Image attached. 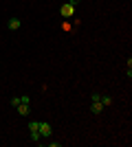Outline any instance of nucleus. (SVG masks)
<instances>
[{"mask_svg": "<svg viewBox=\"0 0 132 147\" xmlns=\"http://www.w3.org/2000/svg\"><path fill=\"white\" fill-rule=\"evenodd\" d=\"M73 13H75V7L70 5V2H66V5H62V16H64V18H70Z\"/></svg>", "mask_w": 132, "mask_h": 147, "instance_id": "f03ea898", "label": "nucleus"}, {"mask_svg": "<svg viewBox=\"0 0 132 147\" xmlns=\"http://www.w3.org/2000/svg\"><path fill=\"white\" fill-rule=\"evenodd\" d=\"M16 110H18V114L26 117V114H29V103H20V105H16Z\"/></svg>", "mask_w": 132, "mask_h": 147, "instance_id": "39448f33", "label": "nucleus"}, {"mask_svg": "<svg viewBox=\"0 0 132 147\" xmlns=\"http://www.w3.org/2000/svg\"><path fill=\"white\" fill-rule=\"evenodd\" d=\"M20 24H22V22H20V18H11L9 22H7V26H9L11 31H18V29H20Z\"/></svg>", "mask_w": 132, "mask_h": 147, "instance_id": "20e7f679", "label": "nucleus"}, {"mask_svg": "<svg viewBox=\"0 0 132 147\" xmlns=\"http://www.w3.org/2000/svg\"><path fill=\"white\" fill-rule=\"evenodd\" d=\"M90 110H93V114H101V112H104V103H101V101H93Z\"/></svg>", "mask_w": 132, "mask_h": 147, "instance_id": "7ed1b4c3", "label": "nucleus"}, {"mask_svg": "<svg viewBox=\"0 0 132 147\" xmlns=\"http://www.w3.org/2000/svg\"><path fill=\"white\" fill-rule=\"evenodd\" d=\"M11 105H20V97H13L11 99Z\"/></svg>", "mask_w": 132, "mask_h": 147, "instance_id": "9b49d317", "label": "nucleus"}, {"mask_svg": "<svg viewBox=\"0 0 132 147\" xmlns=\"http://www.w3.org/2000/svg\"><path fill=\"white\" fill-rule=\"evenodd\" d=\"M40 127V121H31L29 123V129H38Z\"/></svg>", "mask_w": 132, "mask_h": 147, "instance_id": "6e6552de", "label": "nucleus"}, {"mask_svg": "<svg viewBox=\"0 0 132 147\" xmlns=\"http://www.w3.org/2000/svg\"><path fill=\"white\" fill-rule=\"evenodd\" d=\"M29 101H31V99H29V94H22V97H20V103H29Z\"/></svg>", "mask_w": 132, "mask_h": 147, "instance_id": "1a4fd4ad", "label": "nucleus"}, {"mask_svg": "<svg viewBox=\"0 0 132 147\" xmlns=\"http://www.w3.org/2000/svg\"><path fill=\"white\" fill-rule=\"evenodd\" d=\"M40 138H42V136H40V132H38V129H31V141L40 143Z\"/></svg>", "mask_w": 132, "mask_h": 147, "instance_id": "423d86ee", "label": "nucleus"}, {"mask_svg": "<svg viewBox=\"0 0 132 147\" xmlns=\"http://www.w3.org/2000/svg\"><path fill=\"white\" fill-rule=\"evenodd\" d=\"M68 2H70V5H73V7H75V5H79L82 0H68Z\"/></svg>", "mask_w": 132, "mask_h": 147, "instance_id": "f8f14e48", "label": "nucleus"}, {"mask_svg": "<svg viewBox=\"0 0 132 147\" xmlns=\"http://www.w3.org/2000/svg\"><path fill=\"white\" fill-rule=\"evenodd\" d=\"M38 132H40V136H42V138H49V136H53V127H51V123H40Z\"/></svg>", "mask_w": 132, "mask_h": 147, "instance_id": "f257e3e1", "label": "nucleus"}, {"mask_svg": "<svg viewBox=\"0 0 132 147\" xmlns=\"http://www.w3.org/2000/svg\"><path fill=\"white\" fill-rule=\"evenodd\" d=\"M93 101H101V94H99V92H93Z\"/></svg>", "mask_w": 132, "mask_h": 147, "instance_id": "9d476101", "label": "nucleus"}, {"mask_svg": "<svg viewBox=\"0 0 132 147\" xmlns=\"http://www.w3.org/2000/svg\"><path fill=\"white\" fill-rule=\"evenodd\" d=\"M101 103H104V108H106V105H112V97H101Z\"/></svg>", "mask_w": 132, "mask_h": 147, "instance_id": "0eeeda50", "label": "nucleus"}]
</instances>
